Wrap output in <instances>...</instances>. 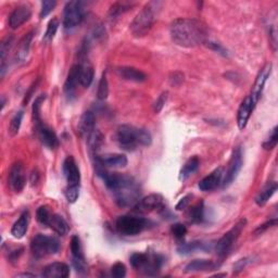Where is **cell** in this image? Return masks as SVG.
Returning <instances> with one entry per match:
<instances>
[{
	"mask_svg": "<svg viewBox=\"0 0 278 278\" xmlns=\"http://www.w3.org/2000/svg\"><path fill=\"white\" fill-rule=\"evenodd\" d=\"M97 174L103 180L104 184L114 195L115 202L122 208L131 207L139 201V187L131 177L118 173H109L106 166L97 163Z\"/></svg>",
	"mask_w": 278,
	"mask_h": 278,
	"instance_id": "obj_1",
	"label": "cell"
},
{
	"mask_svg": "<svg viewBox=\"0 0 278 278\" xmlns=\"http://www.w3.org/2000/svg\"><path fill=\"white\" fill-rule=\"evenodd\" d=\"M172 40L180 47L194 48L208 42V29L196 19H177L171 24Z\"/></svg>",
	"mask_w": 278,
	"mask_h": 278,
	"instance_id": "obj_2",
	"label": "cell"
},
{
	"mask_svg": "<svg viewBox=\"0 0 278 278\" xmlns=\"http://www.w3.org/2000/svg\"><path fill=\"white\" fill-rule=\"evenodd\" d=\"M116 141L122 149L134 151L138 146L151 145L152 137L146 130L131 125H122L117 129Z\"/></svg>",
	"mask_w": 278,
	"mask_h": 278,
	"instance_id": "obj_3",
	"label": "cell"
},
{
	"mask_svg": "<svg viewBox=\"0 0 278 278\" xmlns=\"http://www.w3.org/2000/svg\"><path fill=\"white\" fill-rule=\"evenodd\" d=\"M156 2H150L141 9L131 24V31L135 37L147 35L156 21Z\"/></svg>",
	"mask_w": 278,
	"mask_h": 278,
	"instance_id": "obj_4",
	"label": "cell"
},
{
	"mask_svg": "<svg viewBox=\"0 0 278 278\" xmlns=\"http://www.w3.org/2000/svg\"><path fill=\"white\" fill-rule=\"evenodd\" d=\"M31 249L35 257L40 259L47 255L56 254L60 250V244L54 237L39 234L32 240Z\"/></svg>",
	"mask_w": 278,
	"mask_h": 278,
	"instance_id": "obj_5",
	"label": "cell"
},
{
	"mask_svg": "<svg viewBox=\"0 0 278 278\" xmlns=\"http://www.w3.org/2000/svg\"><path fill=\"white\" fill-rule=\"evenodd\" d=\"M84 2L69 1L63 10V26L65 31H72L79 26L84 20Z\"/></svg>",
	"mask_w": 278,
	"mask_h": 278,
	"instance_id": "obj_6",
	"label": "cell"
},
{
	"mask_svg": "<svg viewBox=\"0 0 278 278\" xmlns=\"http://www.w3.org/2000/svg\"><path fill=\"white\" fill-rule=\"evenodd\" d=\"M245 223H247V221H245V218L240 220L229 231H227L226 234L217 241L215 249L218 257L224 258L229 253L232 247H234V245L236 244L237 239L239 238L241 231L244 230Z\"/></svg>",
	"mask_w": 278,
	"mask_h": 278,
	"instance_id": "obj_7",
	"label": "cell"
},
{
	"mask_svg": "<svg viewBox=\"0 0 278 278\" xmlns=\"http://www.w3.org/2000/svg\"><path fill=\"white\" fill-rule=\"evenodd\" d=\"M148 225L147 220L143 217L124 215L116 220V229L124 236H136L140 234Z\"/></svg>",
	"mask_w": 278,
	"mask_h": 278,
	"instance_id": "obj_8",
	"label": "cell"
},
{
	"mask_svg": "<svg viewBox=\"0 0 278 278\" xmlns=\"http://www.w3.org/2000/svg\"><path fill=\"white\" fill-rule=\"evenodd\" d=\"M241 167H243V153H241L240 147H237L234 151H232L231 158L229 163V168H227L224 180H223V187H224V188L229 187L232 181L236 180Z\"/></svg>",
	"mask_w": 278,
	"mask_h": 278,
	"instance_id": "obj_9",
	"label": "cell"
},
{
	"mask_svg": "<svg viewBox=\"0 0 278 278\" xmlns=\"http://www.w3.org/2000/svg\"><path fill=\"white\" fill-rule=\"evenodd\" d=\"M8 181L11 189L16 193H21L23 190L26 183V176L24 166L21 162H16L13 164L10 173H9Z\"/></svg>",
	"mask_w": 278,
	"mask_h": 278,
	"instance_id": "obj_10",
	"label": "cell"
},
{
	"mask_svg": "<svg viewBox=\"0 0 278 278\" xmlns=\"http://www.w3.org/2000/svg\"><path fill=\"white\" fill-rule=\"evenodd\" d=\"M136 211L147 213L152 211H159V210L164 209V199L161 195L152 194L148 197L139 200L135 206Z\"/></svg>",
	"mask_w": 278,
	"mask_h": 278,
	"instance_id": "obj_11",
	"label": "cell"
},
{
	"mask_svg": "<svg viewBox=\"0 0 278 278\" xmlns=\"http://www.w3.org/2000/svg\"><path fill=\"white\" fill-rule=\"evenodd\" d=\"M32 10L27 4H21V6L16 7L9 17V25L12 30L19 29L20 26L23 25L25 22L31 19Z\"/></svg>",
	"mask_w": 278,
	"mask_h": 278,
	"instance_id": "obj_12",
	"label": "cell"
},
{
	"mask_svg": "<svg viewBox=\"0 0 278 278\" xmlns=\"http://www.w3.org/2000/svg\"><path fill=\"white\" fill-rule=\"evenodd\" d=\"M63 173L67 180V185H80L81 174L77 164L73 157H67L63 163Z\"/></svg>",
	"mask_w": 278,
	"mask_h": 278,
	"instance_id": "obj_13",
	"label": "cell"
},
{
	"mask_svg": "<svg viewBox=\"0 0 278 278\" xmlns=\"http://www.w3.org/2000/svg\"><path fill=\"white\" fill-rule=\"evenodd\" d=\"M36 130H37L38 137L42 141L43 145L46 146L49 149H56L59 146V139L57 137V135L54 131L48 127L47 125H45L44 123L42 124L36 126Z\"/></svg>",
	"mask_w": 278,
	"mask_h": 278,
	"instance_id": "obj_14",
	"label": "cell"
},
{
	"mask_svg": "<svg viewBox=\"0 0 278 278\" xmlns=\"http://www.w3.org/2000/svg\"><path fill=\"white\" fill-rule=\"evenodd\" d=\"M223 175H224V168L218 167L215 171H213L209 176L204 177V179L199 183V189L202 191H211L217 188L222 183Z\"/></svg>",
	"mask_w": 278,
	"mask_h": 278,
	"instance_id": "obj_15",
	"label": "cell"
},
{
	"mask_svg": "<svg viewBox=\"0 0 278 278\" xmlns=\"http://www.w3.org/2000/svg\"><path fill=\"white\" fill-rule=\"evenodd\" d=\"M271 71H272V65H267L261 71V73H260L259 76H258L257 81H255L254 87L252 89V94H251V96H250V98H251L254 107H255V104H257V102L259 101L260 97H261L264 85H265V83H266L267 77L270 76V74H271Z\"/></svg>",
	"mask_w": 278,
	"mask_h": 278,
	"instance_id": "obj_16",
	"label": "cell"
},
{
	"mask_svg": "<svg viewBox=\"0 0 278 278\" xmlns=\"http://www.w3.org/2000/svg\"><path fill=\"white\" fill-rule=\"evenodd\" d=\"M70 275V267L65 263L54 262L49 264L43 271V276L48 278H66Z\"/></svg>",
	"mask_w": 278,
	"mask_h": 278,
	"instance_id": "obj_17",
	"label": "cell"
},
{
	"mask_svg": "<svg viewBox=\"0 0 278 278\" xmlns=\"http://www.w3.org/2000/svg\"><path fill=\"white\" fill-rule=\"evenodd\" d=\"M254 109V104L252 103V100L250 98V96H248L245 98L243 103L240 104L238 114H237V123H238V127L240 130H244L245 126H247V123L250 118V115Z\"/></svg>",
	"mask_w": 278,
	"mask_h": 278,
	"instance_id": "obj_18",
	"label": "cell"
},
{
	"mask_svg": "<svg viewBox=\"0 0 278 278\" xmlns=\"http://www.w3.org/2000/svg\"><path fill=\"white\" fill-rule=\"evenodd\" d=\"M117 74L123 80L135 82V83H141L147 80V75L143 71H140L133 66H121L117 67Z\"/></svg>",
	"mask_w": 278,
	"mask_h": 278,
	"instance_id": "obj_19",
	"label": "cell"
},
{
	"mask_svg": "<svg viewBox=\"0 0 278 278\" xmlns=\"http://www.w3.org/2000/svg\"><path fill=\"white\" fill-rule=\"evenodd\" d=\"M80 84V65H74L67 74L66 81L65 83V93L69 98H72L75 95L77 85Z\"/></svg>",
	"mask_w": 278,
	"mask_h": 278,
	"instance_id": "obj_20",
	"label": "cell"
},
{
	"mask_svg": "<svg viewBox=\"0 0 278 278\" xmlns=\"http://www.w3.org/2000/svg\"><path fill=\"white\" fill-rule=\"evenodd\" d=\"M96 160L106 167H125L127 165V158L124 154L113 153V154H106V156L99 157L96 156Z\"/></svg>",
	"mask_w": 278,
	"mask_h": 278,
	"instance_id": "obj_21",
	"label": "cell"
},
{
	"mask_svg": "<svg viewBox=\"0 0 278 278\" xmlns=\"http://www.w3.org/2000/svg\"><path fill=\"white\" fill-rule=\"evenodd\" d=\"M94 74L95 71L92 63L83 59L82 63H80V84L85 88L89 87L94 81Z\"/></svg>",
	"mask_w": 278,
	"mask_h": 278,
	"instance_id": "obj_22",
	"label": "cell"
},
{
	"mask_svg": "<svg viewBox=\"0 0 278 278\" xmlns=\"http://www.w3.org/2000/svg\"><path fill=\"white\" fill-rule=\"evenodd\" d=\"M95 114L90 111H86L81 116L79 122V133L83 137L87 138L88 136L95 131Z\"/></svg>",
	"mask_w": 278,
	"mask_h": 278,
	"instance_id": "obj_23",
	"label": "cell"
},
{
	"mask_svg": "<svg viewBox=\"0 0 278 278\" xmlns=\"http://www.w3.org/2000/svg\"><path fill=\"white\" fill-rule=\"evenodd\" d=\"M29 224H30V213L26 211L22 214L19 220H17L15 223V225L12 226L11 234L13 235V237H15V238H17V239L23 238L24 235L26 234V231H27V227H29Z\"/></svg>",
	"mask_w": 278,
	"mask_h": 278,
	"instance_id": "obj_24",
	"label": "cell"
},
{
	"mask_svg": "<svg viewBox=\"0 0 278 278\" xmlns=\"http://www.w3.org/2000/svg\"><path fill=\"white\" fill-rule=\"evenodd\" d=\"M32 39H33V33L31 32V33L24 35V37L20 40L19 45H17V50L16 53V61L24 62L26 60L27 56H29V52H30Z\"/></svg>",
	"mask_w": 278,
	"mask_h": 278,
	"instance_id": "obj_25",
	"label": "cell"
},
{
	"mask_svg": "<svg viewBox=\"0 0 278 278\" xmlns=\"http://www.w3.org/2000/svg\"><path fill=\"white\" fill-rule=\"evenodd\" d=\"M216 267V264L211 260H194L185 267L186 273L211 271Z\"/></svg>",
	"mask_w": 278,
	"mask_h": 278,
	"instance_id": "obj_26",
	"label": "cell"
},
{
	"mask_svg": "<svg viewBox=\"0 0 278 278\" xmlns=\"http://www.w3.org/2000/svg\"><path fill=\"white\" fill-rule=\"evenodd\" d=\"M47 226H49L50 229H53L60 236H65L69 231V225H67L66 221L61 215H58V214H51Z\"/></svg>",
	"mask_w": 278,
	"mask_h": 278,
	"instance_id": "obj_27",
	"label": "cell"
},
{
	"mask_svg": "<svg viewBox=\"0 0 278 278\" xmlns=\"http://www.w3.org/2000/svg\"><path fill=\"white\" fill-rule=\"evenodd\" d=\"M276 190H277V183H275V181L268 183L261 191H260L258 197L255 198V202H257V204L260 207L264 206V204H266V202L270 200L272 196L275 194Z\"/></svg>",
	"mask_w": 278,
	"mask_h": 278,
	"instance_id": "obj_28",
	"label": "cell"
},
{
	"mask_svg": "<svg viewBox=\"0 0 278 278\" xmlns=\"http://www.w3.org/2000/svg\"><path fill=\"white\" fill-rule=\"evenodd\" d=\"M200 165V161L198 157H193L186 162L184 167L180 171V180L188 179L190 175H193L194 173L198 170Z\"/></svg>",
	"mask_w": 278,
	"mask_h": 278,
	"instance_id": "obj_29",
	"label": "cell"
},
{
	"mask_svg": "<svg viewBox=\"0 0 278 278\" xmlns=\"http://www.w3.org/2000/svg\"><path fill=\"white\" fill-rule=\"evenodd\" d=\"M13 46V37H7L2 40L0 47V57H1V76L6 72V57Z\"/></svg>",
	"mask_w": 278,
	"mask_h": 278,
	"instance_id": "obj_30",
	"label": "cell"
},
{
	"mask_svg": "<svg viewBox=\"0 0 278 278\" xmlns=\"http://www.w3.org/2000/svg\"><path fill=\"white\" fill-rule=\"evenodd\" d=\"M188 217L190 222L193 223H201L204 218V207L203 202L196 204L195 207L191 208L188 212Z\"/></svg>",
	"mask_w": 278,
	"mask_h": 278,
	"instance_id": "obj_31",
	"label": "cell"
},
{
	"mask_svg": "<svg viewBox=\"0 0 278 278\" xmlns=\"http://www.w3.org/2000/svg\"><path fill=\"white\" fill-rule=\"evenodd\" d=\"M131 7V6L130 3L115 2L114 4H112L110 10H109V16H110V19H116L117 16H120L124 12L129 11Z\"/></svg>",
	"mask_w": 278,
	"mask_h": 278,
	"instance_id": "obj_32",
	"label": "cell"
},
{
	"mask_svg": "<svg viewBox=\"0 0 278 278\" xmlns=\"http://www.w3.org/2000/svg\"><path fill=\"white\" fill-rule=\"evenodd\" d=\"M45 99H46V96L40 95L39 97L35 99L33 103V120L36 126H38L43 123L42 117H40V108H42V103Z\"/></svg>",
	"mask_w": 278,
	"mask_h": 278,
	"instance_id": "obj_33",
	"label": "cell"
},
{
	"mask_svg": "<svg viewBox=\"0 0 278 278\" xmlns=\"http://www.w3.org/2000/svg\"><path fill=\"white\" fill-rule=\"evenodd\" d=\"M102 140H103V136L97 130L94 131L93 133L87 137L89 147L95 152H97V150H99L100 146H101V144H102Z\"/></svg>",
	"mask_w": 278,
	"mask_h": 278,
	"instance_id": "obj_34",
	"label": "cell"
},
{
	"mask_svg": "<svg viewBox=\"0 0 278 278\" xmlns=\"http://www.w3.org/2000/svg\"><path fill=\"white\" fill-rule=\"evenodd\" d=\"M148 253H134L131 257V264L135 270L141 271V268L145 266V264L148 261Z\"/></svg>",
	"mask_w": 278,
	"mask_h": 278,
	"instance_id": "obj_35",
	"label": "cell"
},
{
	"mask_svg": "<svg viewBox=\"0 0 278 278\" xmlns=\"http://www.w3.org/2000/svg\"><path fill=\"white\" fill-rule=\"evenodd\" d=\"M23 115H24V112L19 111V112H16L15 116L12 117V120L10 122V126H9V134H10L11 136H16L17 133H19L21 123H22V120H23Z\"/></svg>",
	"mask_w": 278,
	"mask_h": 278,
	"instance_id": "obj_36",
	"label": "cell"
},
{
	"mask_svg": "<svg viewBox=\"0 0 278 278\" xmlns=\"http://www.w3.org/2000/svg\"><path fill=\"white\" fill-rule=\"evenodd\" d=\"M196 250H207L206 245L202 243H198V241H195V243H188V244H183L179 247V252L180 254H189L195 252Z\"/></svg>",
	"mask_w": 278,
	"mask_h": 278,
	"instance_id": "obj_37",
	"label": "cell"
},
{
	"mask_svg": "<svg viewBox=\"0 0 278 278\" xmlns=\"http://www.w3.org/2000/svg\"><path fill=\"white\" fill-rule=\"evenodd\" d=\"M109 95V84L106 74H102L101 79L99 81L98 90H97V98L99 100H106Z\"/></svg>",
	"mask_w": 278,
	"mask_h": 278,
	"instance_id": "obj_38",
	"label": "cell"
},
{
	"mask_svg": "<svg viewBox=\"0 0 278 278\" xmlns=\"http://www.w3.org/2000/svg\"><path fill=\"white\" fill-rule=\"evenodd\" d=\"M71 252L73 258L75 259H85L83 254V249H82L81 240L77 236H73L71 239Z\"/></svg>",
	"mask_w": 278,
	"mask_h": 278,
	"instance_id": "obj_39",
	"label": "cell"
},
{
	"mask_svg": "<svg viewBox=\"0 0 278 278\" xmlns=\"http://www.w3.org/2000/svg\"><path fill=\"white\" fill-rule=\"evenodd\" d=\"M58 27H59V20L57 19V17H54V19L50 20V22L48 23V26H47L46 34H45V42H47V43L51 42V40L54 38V36H56Z\"/></svg>",
	"mask_w": 278,
	"mask_h": 278,
	"instance_id": "obj_40",
	"label": "cell"
},
{
	"mask_svg": "<svg viewBox=\"0 0 278 278\" xmlns=\"http://www.w3.org/2000/svg\"><path fill=\"white\" fill-rule=\"evenodd\" d=\"M50 216H51V213H50L48 207L46 206L39 207L37 212H36V218L42 225H48Z\"/></svg>",
	"mask_w": 278,
	"mask_h": 278,
	"instance_id": "obj_41",
	"label": "cell"
},
{
	"mask_svg": "<svg viewBox=\"0 0 278 278\" xmlns=\"http://www.w3.org/2000/svg\"><path fill=\"white\" fill-rule=\"evenodd\" d=\"M80 196V185H67L65 197L70 203H74Z\"/></svg>",
	"mask_w": 278,
	"mask_h": 278,
	"instance_id": "obj_42",
	"label": "cell"
},
{
	"mask_svg": "<svg viewBox=\"0 0 278 278\" xmlns=\"http://www.w3.org/2000/svg\"><path fill=\"white\" fill-rule=\"evenodd\" d=\"M57 2L54 1V0H45V1L42 2V10H40V19H44V17H46L47 16L50 15V12H51L54 7H56Z\"/></svg>",
	"mask_w": 278,
	"mask_h": 278,
	"instance_id": "obj_43",
	"label": "cell"
},
{
	"mask_svg": "<svg viewBox=\"0 0 278 278\" xmlns=\"http://www.w3.org/2000/svg\"><path fill=\"white\" fill-rule=\"evenodd\" d=\"M278 129L275 127L274 130H273L272 134L270 136V138H268L265 143L263 144V148L266 149V150H272L276 147V145L278 143Z\"/></svg>",
	"mask_w": 278,
	"mask_h": 278,
	"instance_id": "obj_44",
	"label": "cell"
},
{
	"mask_svg": "<svg viewBox=\"0 0 278 278\" xmlns=\"http://www.w3.org/2000/svg\"><path fill=\"white\" fill-rule=\"evenodd\" d=\"M111 273L112 276L115 278H123L126 275V267L123 263L117 262L111 268Z\"/></svg>",
	"mask_w": 278,
	"mask_h": 278,
	"instance_id": "obj_45",
	"label": "cell"
},
{
	"mask_svg": "<svg viewBox=\"0 0 278 278\" xmlns=\"http://www.w3.org/2000/svg\"><path fill=\"white\" fill-rule=\"evenodd\" d=\"M171 231L176 239H183L187 232V229L183 224H174L171 227Z\"/></svg>",
	"mask_w": 278,
	"mask_h": 278,
	"instance_id": "obj_46",
	"label": "cell"
},
{
	"mask_svg": "<svg viewBox=\"0 0 278 278\" xmlns=\"http://www.w3.org/2000/svg\"><path fill=\"white\" fill-rule=\"evenodd\" d=\"M73 265H74L75 270L80 273H85L86 271H87V265H86L85 259L73 258Z\"/></svg>",
	"mask_w": 278,
	"mask_h": 278,
	"instance_id": "obj_47",
	"label": "cell"
},
{
	"mask_svg": "<svg viewBox=\"0 0 278 278\" xmlns=\"http://www.w3.org/2000/svg\"><path fill=\"white\" fill-rule=\"evenodd\" d=\"M166 98H167V93H163L160 97L157 99L156 103H154V111L157 113L160 112L162 110V108L164 107V104L166 102Z\"/></svg>",
	"mask_w": 278,
	"mask_h": 278,
	"instance_id": "obj_48",
	"label": "cell"
},
{
	"mask_svg": "<svg viewBox=\"0 0 278 278\" xmlns=\"http://www.w3.org/2000/svg\"><path fill=\"white\" fill-rule=\"evenodd\" d=\"M276 224H277V220H276V218H274V220H272V221H270V222L265 223V224L262 225V226H260L259 229H255L254 235H261V234H263V232L265 231L267 229H270V227L276 226Z\"/></svg>",
	"mask_w": 278,
	"mask_h": 278,
	"instance_id": "obj_49",
	"label": "cell"
},
{
	"mask_svg": "<svg viewBox=\"0 0 278 278\" xmlns=\"http://www.w3.org/2000/svg\"><path fill=\"white\" fill-rule=\"evenodd\" d=\"M191 198V196L188 195V196H186V197H184L183 199L180 200V201L177 203V206H176V210H179V211H180V210H183L185 209L187 206H188V203H189V199Z\"/></svg>",
	"mask_w": 278,
	"mask_h": 278,
	"instance_id": "obj_50",
	"label": "cell"
},
{
	"mask_svg": "<svg viewBox=\"0 0 278 278\" xmlns=\"http://www.w3.org/2000/svg\"><path fill=\"white\" fill-rule=\"evenodd\" d=\"M247 263H248V259H241V260H239V261L236 263V265L234 266V272L243 271L244 268H245V266L247 265Z\"/></svg>",
	"mask_w": 278,
	"mask_h": 278,
	"instance_id": "obj_51",
	"label": "cell"
},
{
	"mask_svg": "<svg viewBox=\"0 0 278 278\" xmlns=\"http://www.w3.org/2000/svg\"><path fill=\"white\" fill-rule=\"evenodd\" d=\"M177 75H179V72L173 73V79H170L171 83L173 85H179V84L181 83V82L184 81V75L183 74H181L180 77H177Z\"/></svg>",
	"mask_w": 278,
	"mask_h": 278,
	"instance_id": "obj_52",
	"label": "cell"
},
{
	"mask_svg": "<svg viewBox=\"0 0 278 278\" xmlns=\"http://www.w3.org/2000/svg\"><path fill=\"white\" fill-rule=\"evenodd\" d=\"M38 82H39V81H37V82H36V83H34L33 85L31 86V89L29 90V93H27V94H26V96H25L24 103H27V102L30 101V98L32 97V95H33V93H34L35 90H36V87H37V84H38Z\"/></svg>",
	"mask_w": 278,
	"mask_h": 278,
	"instance_id": "obj_53",
	"label": "cell"
},
{
	"mask_svg": "<svg viewBox=\"0 0 278 278\" xmlns=\"http://www.w3.org/2000/svg\"><path fill=\"white\" fill-rule=\"evenodd\" d=\"M16 277H36L35 274H30V273H22V274L16 275Z\"/></svg>",
	"mask_w": 278,
	"mask_h": 278,
	"instance_id": "obj_54",
	"label": "cell"
},
{
	"mask_svg": "<svg viewBox=\"0 0 278 278\" xmlns=\"http://www.w3.org/2000/svg\"><path fill=\"white\" fill-rule=\"evenodd\" d=\"M4 103H6V100H4V97L2 96L1 97V108L3 109V107H4Z\"/></svg>",
	"mask_w": 278,
	"mask_h": 278,
	"instance_id": "obj_55",
	"label": "cell"
}]
</instances>
